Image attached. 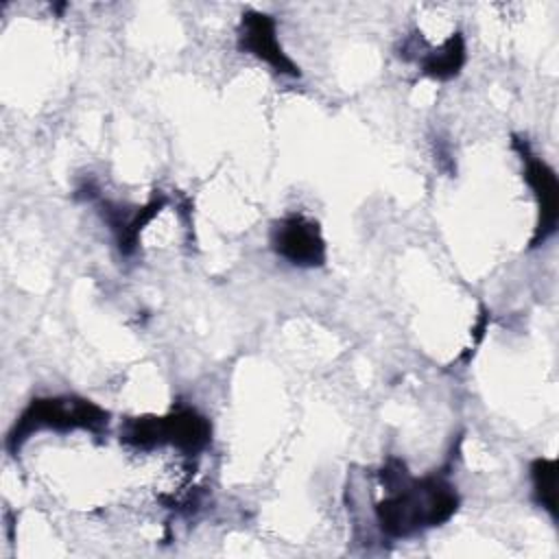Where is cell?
Here are the masks:
<instances>
[{
	"label": "cell",
	"instance_id": "1",
	"mask_svg": "<svg viewBox=\"0 0 559 559\" xmlns=\"http://www.w3.org/2000/svg\"><path fill=\"white\" fill-rule=\"evenodd\" d=\"M389 496L376 507L380 528L391 537H408L417 531L439 526L459 507L456 491L441 478H411L404 469H386Z\"/></svg>",
	"mask_w": 559,
	"mask_h": 559
},
{
	"label": "cell",
	"instance_id": "2",
	"mask_svg": "<svg viewBox=\"0 0 559 559\" xmlns=\"http://www.w3.org/2000/svg\"><path fill=\"white\" fill-rule=\"evenodd\" d=\"M50 428V430H92L100 432L107 428V413L90 400L83 397H39L33 400L20 419L15 421L13 430L9 432V448L17 450L24 439L33 430Z\"/></svg>",
	"mask_w": 559,
	"mask_h": 559
},
{
	"label": "cell",
	"instance_id": "3",
	"mask_svg": "<svg viewBox=\"0 0 559 559\" xmlns=\"http://www.w3.org/2000/svg\"><path fill=\"white\" fill-rule=\"evenodd\" d=\"M210 424L199 413L186 408L166 417H138L124 426L122 439L135 448L148 450L170 443L183 452H199L210 441Z\"/></svg>",
	"mask_w": 559,
	"mask_h": 559
},
{
	"label": "cell",
	"instance_id": "4",
	"mask_svg": "<svg viewBox=\"0 0 559 559\" xmlns=\"http://www.w3.org/2000/svg\"><path fill=\"white\" fill-rule=\"evenodd\" d=\"M275 253L297 266H319L325 260V242L317 223L304 216L282 218L271 234Z\"/></svg>",
	"mask_w": 559,
	"mask_h": 559
},
{
	"label": "cell",
	"instance_id": "5",
	"mask_svg": "<svg viewBox=\"0 0 559 559\" xmlns=\"http://www.w3.org/2000/svg\"><path fill=\"white\" fill-rule=\"evenodd\" d=\"M238 44L245 52L262 59L275 72L288 74V76H299V68L284 55L282 46L277 44L275 22L271 15L258 13V11L245 13L242 22H240Z\"/></svg>",
	"mask_w": 559,
	"mask_h": 559
},
{
	"label": "cell",
	"instance_id": "6",
	"mask_svg": "<svg viewBox=\"0 0 559 559\" xmlns=\"http://www.w3.org/2000/svg\"><path fill=\"white\" fill-rule=\"evenodd\" d=\"M526 159V168H524V177L526 181L531 183V188L535 190V197L539 201V225H537V240L550 236L555 231V223H557V179H555V173L544 164L539 162L537 157L533 155H524Z\"/></svg>",
	"mask_w": 559,
	"mask_h": 559
},
{
	"label": "cell",
	"instance_id": "7",
	"mask_svg": "<svg viewBox=\"0 0 559 559\" xmlns=\"http://www.w3.org/2000/svg\"><path fill=\"white\" fill-rule=\"evenodd\" d=\"M463 61H465V46H463V39L454 35L439 48V52L437 50L430 52L421 61V66H424V72L435 79H450L461 70Z\"/></svg>",
	"mask_w": 559,
	"mask_h": 559
},
{
	"label": "cell",
	"instance_id": "8",
	"mask_svg": "<svg viewBox=\"0 0 559 559\" xmlns=\"http://www.w3.org/2000/svg\"><path fill=\"white\" fill-rule=\"evenodd\" d=\"M533 487L535 498L542 507L555 513V463L552 461H537L533 465Z\"/></svg>",
	"mask_w": 559,
	"mask_h": 559
}]
</instances>
